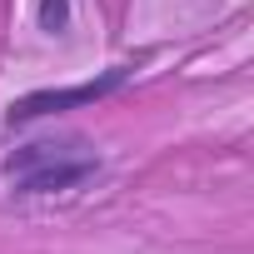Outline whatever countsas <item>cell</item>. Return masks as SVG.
Masks as SVG:
<instances>
[{"label": "cell", "instance_id": "cell-1", "mask_svg": "<svg viewBox=\"0 0 254 254\" xmlns=\"http://www.w3.org/2000/svg\"><path fill=\"white\" fill-rule=\"evenodd\" d=\"M5 175L15 185V194H60V190H75L85 180L100 175V155L85 145V140H35V145H20L5 155Z\"/></svg>", "mask_w": 254, "mask_h": 254}, {"label": "cell", "instance_id": "cell-2", "mask_svg": "<svg viewBox=\"0 0 254 254\" xmlns=\"http://www.w3.org/2000/svg\"><path fill=\"white\" fill-rule=\"evenodd\" d=\"M135 75V65H115L95 80H80V85H65V90H30L20 95L10 110H5V125L15 130V125H30V120H45V115H65V110H80V105H100L105 95L125 90Z\"/></svg>", "mask_w": 254, "mask_h": 254}, {"label": "cell", "instance_id": "cell-3", "mask_svg": "<svg viewBox=\"0 0 254 254\" xmlns=\"http://www.w3.org/2000/svg\"><path fill=\"white\" fill-rule=\"evenodd\" d=\"M35 20H40L45 35H65L70 20H75V10H70V0H40V5H35Z\"/></svg>", "mask_w": 254, "mask_h": 254}]
</instances>
